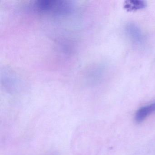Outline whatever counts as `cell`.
<instances>
[{
    "mask_svg": "<svg viewBox=\"0 0 155 155\" xmlns=\"http://www.w3.org/2000/svg\"><path fill=\"white\" fill-rule=\"evenodd\" d=\"M126 31L129 38L136 43H142L143 37L140 29L136 24L129 23L126 26Z\"/></svg>",
    "mask_w": 155,
    "mask_h": 155,
    "instance_id": "1",
    "label": "cell"
},
{
    "mask_svg": "<svg viewBox=\"0 0 155 155\" xmlns=\"http://www.w3.org/2000/svg\"><path fill=\"white\" fill-rule=\"evenodd\" d=\"M154 112H155V102L140 108L135 114V120L137 123H140Z\"/></svg>",
    "mask_w": 155,
    "mask_h": 155,
    "instance_id": "2",
    "label": "cell"
},
{
    "mask_svg": "<svg viewBox=\"0 0 155 155\" xmlns=\"http://www.w3.org/2000/svg\"><path fill=\"white\" fill-rule=\"evenodd\" d=\"M129 3H127L126 8L130 9L131 10H137L143 8L145 7L144 2L142 1H130L128 2Z\"/></svg>",
    "mask_w": 155,
    "mask_h": 155,
    "instance_id": "3",
    "label": "cell"
}]
</instances>
